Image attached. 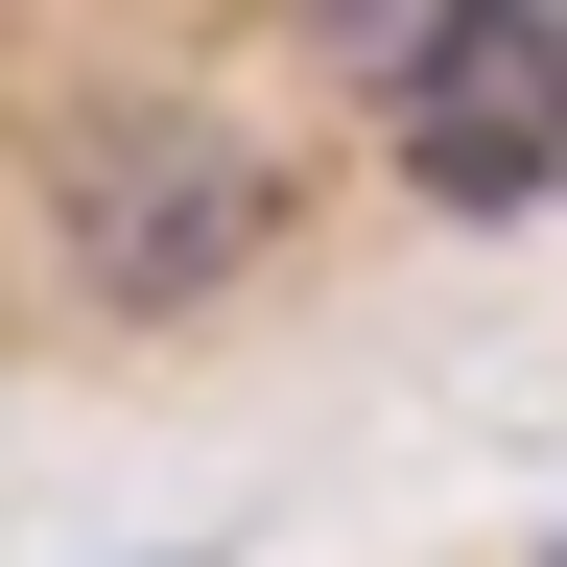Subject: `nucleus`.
I'll use <instances>...</instances> for the list:
<instances>
[{"instance_id":"f257e3e1","label":"nucleus","mask_w":567,"mask_h":567,"mask_svg":"<svg viewBox=\"0 0 567 567\" xmlns=\"http://www.w3.org/2000/svg\"><path fill=\"white\" fill-rule=\"evenodd\" d=\"M48 237H71V284H95L118 331H189V308H237L284 260V166L237 118H118V142H71Z\"/></svg>"},{"instance_id":"f03ea898","label":"nucleus","mask_w":567,"mask_h":567,"mask_svg":"<svg viewBox=\"0 0 567 567\" xmlns=\"http://www.w3.org/2000/svg\"><path fill=\"white\" fill-rule=\"evenodd\" d=\"M379 142L425 213H567V0H425V48L379 71Z\"/></svg>"},{"instance_id":"7ed1b4c3","label":"nucleus","mask_w":567,"mask_h":567,"mask_svg":"<svg viewBox=\"0 0 567 567\" xmlns=\"http://www.w3.org/2000/svg\"><path fill=\"white\" fill-rule=\"evenodd\" d=\"M331 48H354V71H402V48H425V0H331Z\"/></svg>"}]
</instances>
